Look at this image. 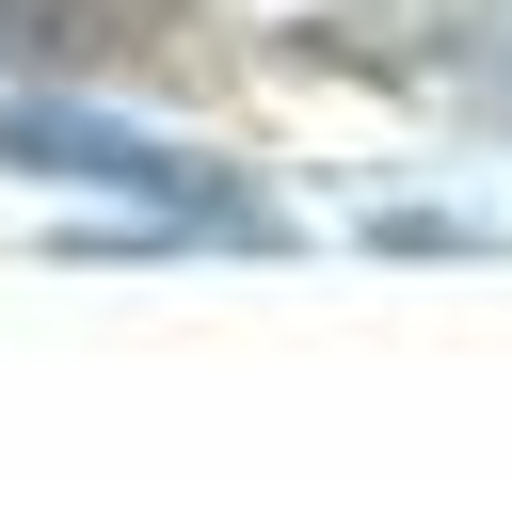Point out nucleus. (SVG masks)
I'll use <instances>...</instances> for the list:
<instances>
[{"instance_id": "obj_2", "label": "nucleus", "mask_w": 512, "mask_h": 512, "mask_svg": "<svg viewBox=\"0 0 512 512\" xmlns=\"http://www.w3.org/2000/svg\"><path fill=\"white\" fill-rule=\"evenodd\" d=\"M0 48L16 64H192V16L176 0H0Z\"/></svg>"}, {"instance_id": "obj_1", "label": "nucleus", "mask_w": 512, "mask_h": 512, "mask_svg": "<svg viewBox=\"0 0 512 512\" xmlns=\"http://www.w3.org/2000/svg\"><path fill=\"white\" fill-rule=\"evenodd\" d=\"M0 176H64V192H128V208H160V224H224V240H272L192 144H160V128H112V112H80V96H0Z\"/></svg>"}, {"instance_id": "obj_3", "label": "nucleus", "mask_w": 512, "mask_h": 512, "mask_svg": "<svg viewBox=\"0 0 512 512\" xmlns=\"http://www.w3.org/2000/svg\"><path fill=\"white\" fill-rule=\"evenodd\" d=\"M464 96H480V128H512V0H480V32H464Z\"/></svg>"}]
</instances>
